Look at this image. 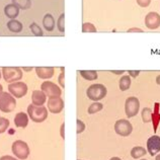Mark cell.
I'll return each instance as SVG.
<instances>
[{"instance_id": "d590c367", "label": "cell", "mask_w": 160, "mask_h": 160, "mask_svg": "<svg viewBox=\"0 0 160 160\" xmlns=\"http://www.w3.org/2000/svg\"><path fill=\"white\" fill-rule=\"evenodd\" d=\"M64 128H65V125L64 124H62L61 125V128H60V135H61V137L64 139L65 138V135H64Z\"/></svg>"}, {"instance_id": "8fae6325", "label": "cell", "mask_w": 160, "mask_h": 160, "mask_svg": "<svg viewBox=\"0 0 160 160\" xmlns=\"http://www.w3.org/2000/svg\"><path fill=\"white\" fill-rule=\"evenodd\" d=\"M147 151L151 156L156 155L160 151V137L157 135L150 137L147 141Z\"/></svg>"}, {"instance_id": "7a4b0ae2", "label": "cell", "mask_w": 160, "mask_h": 160, "mask_svg": "<svg viewBox=\"0 0 160 160\" xmlns=\"http://www.w3.org/2000/svg\"><path fill=\"white\" fill-rule=\"evenodd\" d=\"M107 94H108L107 87L104 86L103 84H100V83L92 84V85H90L86 90L87 98L90 100H93L94 102L104 98Z\"/></svg>"}, {"instance_id": "8992f818", "label": "cell", "mask_w": 160, "mask_h": 160, "mask_svg": "<svg viewBox=\"0 0 160 160\" xmlns=\"http://www.w3.org/2000/svg\"><path fill=\"white\" fill-rule=\"evenodd\" d=\"M8 92L15 98H22L28 93V85L22 81L10 83L8 84Z\"/></svg>"}, {"instance_id": "5b68a950", "label": "cell", "mask_w": 160, "mask_h": 160, "mask_svg": "<svg viewBox=\"0 0 160 160\" xmlns=\"http://www.w3.org/2000/svg\"><path fill=\"white\" fill-rule=\"evenodd\" d=\"M12 153L15 155V157H18V159H27L29 155V148L28 145L24 141L18 140L13 142L12 144Z\"/></svg>"}, {"instance_id": "cb8c5ba5", "label": "cell", "mask_w": 160, "mask_h": 160, "mask_svg": "<svg viewBox=\"0 0 160 160\" xmlns=\"http://www.w3.org/2000/svg\"><path fill=\"white\" fill-rule=\"evenodd\" d=\"M141 116L144 123H150L152 121V109L149 108H144L142 111Z\"/></svg>"}, {"instance_id": "d4e9b609", "label": "cell", "mask_w": 160, "mask_h": 160, "mask_svg": "<svg viewBox=\"0 0 160 160\" xmlns=\"http://www.w3.org/2000/svg\"><path fill=\"white\" fill-rule=\"evenodd\" d=\"M102 108H103V104L102 103H100L98 102H95L92 104H90L89 108H88V109H87V112H88L89 115H93V113L100 112Z\"/></svg>"}, {"instance_id": "4dcf8cb0", "label": "cell", "mask_w": 160, "mask_h": 160, "mask_svg": "<svg viewBox=\"0 0 160 160\" xmlns=\"http://www.w3.org/2000/svg\"><path fill=\"white\" fill-rule=\"evenodd\" d=\"M64 68H62V72L61 74L59 75V78H58V81H59V84L61 85V87L64 88L65 87V83H64Z\"/></svg>"}, {"instance_id": "83f0119b", "label": "cell", "mask_w": 160, "mask_h": 160, "mask_svg": "<svg viewBox=\"0 0 160 160\" xmlns=\"http://www.w3.org/2000/svg\"><path fill=\"white\" fill-rule=\"evenodd\" d=\"M83 32H96V28L90 22H84L82 24Z\"/></svg>"}, {"instance_id": "2e32d148", "label": "cell", "mask_w": 160, "mask_h": 160, "mask_svg": "<svg viewBox=\"0 0 160 160\" xmlns=\"http://www.w3.org/2000/svg\"><path fill=\"white\" fill-rule=\"evenodd\" d=\"M4 14H5L8 18L15 19L19 14V8L16 5H14L13 3L7 4V5L4 7Z\"/></svg>"}, {"instance_id": "30bf717a", "label": "cell", "mask_w": 160, "mask_h": 160, "mask_svg": "<svg viewBox=\"0 0 160 160\" xmlns=\"http://www.w3.org/2000/svg\"><path fill=\"white\" fill-rule=\"evenodd\" d=\"M48 111L52 113H60L64 108V100L59 98H50L48 99Z\"/></svg>"}, {"instance_id": "b9f144b4", "label": "cell", "mask_w": 160, "mask_h": 160, "mask_svg": "<svg viewBox=\"0 0 160 160\" xmlns=\"http://www.w3.org/2000/svg\"><path fill=\"white\" fill-rule=\"evenodd\" d=\"M155 160H160V154H158L156 157H155Z\"/></svg>"}, {"instance_id": "277c9868", "label": "cell", "mask_w": 160, "mask_h": 160, "mask_svg": "<svg viewBox=\"0 0 160 160\" xmlns=\"http://www.w3.org/2000/svg\"><path fill=\"white\" fill-rule=\"evenodd\" d=\"M16 107V100L9 92H2L0 94V111L3 112H11Z\"/></svg>"}, {"instance_id": "f546056e", "label": "cell", "mask_w": 160, "mask_h": 160, "mask_svg": "<svg viewBox=\"0 0 160 160\" xmlns=\"http://www.w3.org/2000/svg\"><path fill=\"white\" fill-rule=\"evenodd\" d=\"M76 126H77L76 127V133L77 134H81L84 130H85V124H84L81 120H79V119L76 120Z\"/></svg>"}, {"instance_id": "ffe728a7", "label": "cell", "mask_w": 160, "mask_h": 160, "mask_svg": "<svg viewBox=\"0 0 160 160\" xmlns=\"http://www.w3.org/2000/svg\"><path fill=\"white\" fill-rule=\"evenodd\" d=\"M119 87L121 91H126L131 87V77L129 75H125V76L121 77L119 81Z\"/></svg>"}, {"instance_id": "ba28073f", "label": "cell", "mask_w": 160, "mask_h": 160, "mask_svg": "<svg viewBox=\"0 0 160 160\" xmlns=\"http://www.w3.org/2000/svg\"><path fill=\"white\" fill-rule=\"evenodd\" d=\"M41 90L43 91L47 96H49V98H59V96H61V94H62L61 88L52 81H45L42 83Z\"/></svg>"}, {"instance_id": "4fadbf2b", "label": "cell", "mask_w": 160, "mask_h": 160, "mask_svg": "<svg viewBox=\"0 0 160 160\" xmlns=\"http://www.w3.org/2000/svg\"><path fill=\"white\" fill-rule=\"evenodd\" d=\"M35 70L41 79H50L53 77L55 73L54 67H36Z\"/></svg>"}, {"instance_id": "60d3db41", "label": "cell", "mask_w": 160, "mask_h": 160, "mask_svg": "<svg viewBox=\"0 0 160 160\" xmlns=\"http://www.w3.org/2000/svg\"><path fill=\"white\" fill-rule=\"evenodd\" d=\"M2 92H3V87H2L1 84H0V94H1Z\"/></svg>"}, {"instance_id": "484cf974", "label": "cell", "mask_w": 160, "mask_h": 160, "mask_svg": "<svg viewBox=\"0 0 160 160\" xmlns=\"http://www.w3.org/2000/svg\"><path fill=\"white\" fill-rule=\"evenodd\" d=\"M29 29H31V32H32L33 36H36V37L44 36L43 29L40 28V26H38V23H36V22H32L31 26H29Z\"/></svg>"}, {"instance_id": "ee69618b", "label": "cell", "mask_w": 160, "mask_h": 160, "mask_svg": "<svg viewBox=\"0 0 160 160\" xmlns=\"http://www.w3.org/2000/svg\"><path fill=\"white\" fill-rule=\"evenodd\" d=\"M141 160H147V159H141Z\"/></svg>"}, {"instance_id": "d6986e66", "label": "cell", "mask_w": 160, "mask_h": 160, "mask_svg": "<svg viewBox=\"0 0 160 160\" xmlns=\"http://www.w3.org/2000/svg\"><path fill=\"white\" fill-rule=\"evenodd\" d=\"M79 73L84 79L88 80V81H93V80H96L98 78V72L94 70H81L79 71Z\"/></svg>"}, {"instance_id": "7bdbcfd3", "label": "cell", "mask_w": 160, "mask_h": 160, "mask_svg": "<svg viewBox=\"0 0 160 160\" xmlns=\"http://www.w3.org/2000/svg\"><path fill=\"white\" fill-rule=\"evenodd\" d=\"M1 77H2V72H1V70H0V79H1Z\"/></svg>"}, {"instance_id": "1f68e13d", "label": "cell", "mask_w": 160, "mask_h": 160, "mask_svg": "<svg viewBox=\"0 0 160 160\" xmlns=\"http://www.w3.org/2000/svg\"><path fill=\"white\" fill-rule=\"evenodd\" d=\"M136 1L138 3V5L141 7H147L151 3V0H136Z\"/></svg>"}, {"instance_id": "3957f363", "label": "cell", "mask_w": 160, "mask_h": 160, "mask_svg": "<svg viewBox=\"0 0 160 160\" xmlns=\"http://www.w3.org/2000/svg\"><path fill=\"white\" fill-rule=\"evenodd\" d=\"M2 77L9 84L18 82L22 78V70L19 67H2Z\"/></svg>"}, {"instance_id": "e0dca14e", "label": "cell", "mask_w": 160, "mask_h": 160, "mask_svg": "<svg viewBox=\"0 0 160 160\" xmlns=\"http://www.w3.org/2000/svg\"><path fill=\"white\" fill-rule=\"evenodd\" d=\"M43 26H44L46 31H48V32L54 31V28H55V19H54L52 14H50V13L45 14L44 18H43Z\"/></svg>"}, {"instance_id": "9a60e30c", "label": "cell", "mask_w": 160, "mask_h": 160, "mask_svg": "<svg viewBox=\"0 0 160 160\" xmlns=\"http://www.w3.org/2000/svg\"><path fill=\"white\" fill-rule=\"evenodd\" d=\"M28 124V115L26 112H19L15 115L14 118V125L18 128H26Z\"/></svg>"}, {"instance_id": "603a6c76", "label": "cell", "mask_w": 160, "mask_h": 160, "mask_svg": "<svg viewBox=\"0 0 160 160\" xmlns=\"http://www.w3.org/2000/svg\"><path fill=\"white\" fill-rule=\"evenodd\" d=\"M159 103H155V108H154V112H152V121L153 122V126H154V131L157 130V126L159 124V121H160V113H159Z\"/></svg>"}, {"instance_id": "d6a6232c", "label": "cell", "mask_w": 160, "mask_h": 160, "mask_svg": "<svg viewBox=\"0 0 160 160\" xmlns=\"http://www.w3.org/2000/svg\"><path fill=\"white\" fill-rule=\"evenodd\" d=\"M128 32H143V29L141 28H129Z\"/></svg>"}, {"instance_id": "836d02e7", "label": "cell", "mask_w": 160, "mask_h": 160, "mask_svg": "<svg viewBox=\"0 0 160 160\" xmlns=\"http://www.w3.org/2000/svg\"><path fill=\"white\" fill-rule=\"evenodd\" d=\"M139 74H140V71H129V76H132L134 78H136Z\"/></svg>"}, {"instance_id": "ac0fdd59", "label": "cell", "mask_w": 160, "mask_h": 160, "mask_svg": "<svg viewBox=\"0 0 160 160\" xmlns=\"http://www.w3.org/2000/svg\"><path fill=\"white\" fill-rule=\"evenodd\" d=\"M22 23L18 22L16 19H10L9 22H7V28L9 29L11 32H20L22 31Z\"/></svg>"}, {"instance_id": "9c48e42d", "label": "cell", "mask_w": 160, "mask_h": 160, "mask_svg": "<svg viewBox=\"0 0 160 160\" xmlns=\"http://www.w3.org/2000/svg\"><path fill=\"white\" fill-rule=\"evenodd\" d=\"M115 131L118 135H120L122 137H128L129 135H131L133 131V126L128 120L122 119L116 122Z\"/></svg>"}, {"instance_id": "6da1fadb", "label": "cell", "mask_w": 160, "mask_h": 160, "mask_svg": "<svg viewBox=\"0 0 160 160\" xmlns=\"http://www.w3.org/2000/svg\"><path fill=\"white\" fill-rule=\"evenodd\" d=\"M28 115L32 122L35 123H42L48 118V108L44 106L37 107L33 104H29L28 107Z\"/></svg>"}, {"instance_id": "52a82bcc", "label": "cell", "mask_w": 160, "mask_h": 160, "mask_svg": "<svg viewBox=\"0 0 160 160\" xmlns=\"http://www.w3.org/2000/svg\"><path fill=\"white\" fill-rule=\"evenodd\" d=\"M140 109V102L137 98L135 96H131L128 98L125 102V112L128 118H134L137 116Z\"/></svg>"}, {"instance_id": "7402d4cb", "label": "cell", "mask_w": 160, "mask_h": 160, "mask_svg": "<svg viewBox=\"0 0 160 160\" xmlns=\"http://www.w3.org/2000/svg\"><path fill=\"white\" fill-rule=\"evenodd\" d=\"M12 3L18 6L19 9H23V10H27L32 6L31 0H12Z\"/></svg>"}, {"instance_id": "44dd1931", "label": "cell", "mask_w": 160, "mask_h": 160, "mask_svg": "<svg viewBox=\"0 0 160 160\" xmlns=\"http://www.w3.org/2000/svg\"><path fill=\"white\" fill-rule=\"evenodd\" d=\"M147 153V150L145 148H143L141 146H136L131 150V156L134 159H139L143 157Z\"/></svg>"}, {"instance_id": "5bb4252c", "label": "cell", "mask_w": 160, "mask_h": 160, "mask_svg": "<svg viewBox=\"0 0 160 160\" xmlns=\"http://www.w3.org/2000/svg\"><path fill=\"white\" fill-rule=\"evenodd\" d=\"M47 100V95L42 90H35L32 94V102L33 106L42 107L44 106V103Z\"/></svg>"}, {"instance_id": "f35d334b", "label": "cell", "mask_w": 160, "mask_h": 160, "mask_svg": "<svg viewBox=\"0 0 160 160\" xmlns=\"http://www.w3.org/2000/svg\"><path fill=\"white\" fill-rule=\"evenodd\" d=\"M156 83L160 86V75H158V76L156 77Z\"/></svg>"}, {"instance_id": "74e56055", "label": "cell", "mask_w": 160, "mask_h": 160, "mask_svg": "<svg viewBox=\"0 0 160 160\" xmlns=\"http://www.w3.org/2000/svg\"><path fill=\"white\" fill-rule=\"evenodd\" d=\"M112 72L115 73V74H123L124 71H112Z\"/></svg>"}, {"instance_id": "e575fe53", "label": "cell", "mask_w": 160, "mask_h": 160, "mask_svg": "<svg viewBox=\"0 0 160 160\" xmlns=\"http://www.w3.org/2000/svg\"><path fill=\"white\" fill-rule=\"evenodd\" d=\"M0 160H18L15 157H12V156H9V155H5V156H2L0 158Z\"/></svg>"}, {"instance_id": "7c38bea8", "label": "cell", "mask_w": 160, "mask_h": 160, "mask_svg": "<svg viewBox=\"0 0 160 160\" xmlns=\"http://www.w3.org/2000/svg\"><path fill=\"white\" fill-rule=\"evenodd\" d=\"M145 26L149 29H156L160 27V15L157 12H149L145 18Z\"/></svg>"}, {"instance_id": "8d00e7d4", "label": "cell", "mask_w": 160, "mask_h": 160, "mask_svg": "<svg viewBox=\"0 0 160 160\" xmlns=\"http://www.w3.org/2000/svg\"><path fill=\"white\" fill-rule=\"evenodd\" d=\"M32 67H23V71H27V72L32 71Z\"/></svg>"}, {"instance_id": "ab89813d", "label": "cell", "mask_w": 160, "mask_h": 160, "mask_svg": "<svg viewBox=\"0 0 160 160\" xmlns=\"http://www.w3.org/2000/svg\"><path fill=\"white\" fill-rule=\"evenodd\" d=\"M109 160H122L121 158H119V157H112V158H111Z\"/></svg>"}, {"instance_id": "f6af8a7d", "label": "cell", "mask_w": 160, "mask_h": 160, "mask_svg": "<svg viewBox=\"0 0 160 160\" xmlns=\"http://www.w3.org/2000/svg\"><path fill=\"white\" fill-rule=\"evenodd\" d=\"M77 160H82V159H77Z\"/></svg>"}, {"instance_id": "f1b7e54d", "label": "cell", "mask_w": 160, "mask_h": 160, "mask_svg": "<svg viewBox=\"0 0 160 160\" xmlns=\"http://www.w3.org/2000/svg\"><path fill=\"white\" fill-rule=\"evenodd\" d=\"M8 127H9V121L5 118L0 117V134L5 132Z\"/></svg>"}, {"instance_id": "4316f807", "label": "cell", "mask_w": 160, "mask_h": 160, "mask_svg": "<svg viewBox=\"0 0 160 160\" xmlns=\"http://www.w3.org/2000/svg\"><path fill=\"white\" fill-rule=\"evenodd\" d=\"M65 14L62 13L60 16H59V18L57 20V28L59 29V32H65Z\"/></svg>"}]
</instances>
